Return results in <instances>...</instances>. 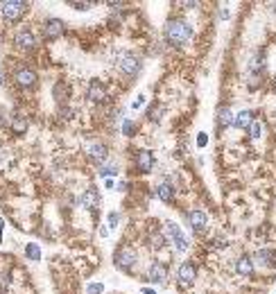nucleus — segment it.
Segmentation results:
<instances>
[{
	"mask_svg": "<svg viewBox=\"0 0 276 294\" xmlns=\"http://www.w3.org/2000/svg\"><path fill=\"white\" fill-rule=\"evenodd\" d=\"M159 114H161V106H152V109L147 111V118H150L152 122H159V120H161Z\"/></svg>",
	"mask_w": 276,
	"mask_h": 294,
	"instance_id": "28",
	"label": "nucleus"
},
{
	"mask_svg": "<svg viewBox=\"0 0 276 294\" xmlns=\"http://www.w3.org/2000/svg\"><path fill=\"white\" fill-rule=\"evenodd\" d=\"M143 104H145V95H138V98L134 100V104H131V106H134V109H141Z\"/></svg>",
	"mask_w": 276,
	"mask_h": 294,
	"instance_id": "33",
	"label": "nucleus"
},
{
	"mask_svg": "<svg viewBox=\"0 0 276 294\" xmlns=\"http://www.w3.org/2000/svg\"><path fill=\"white\" fill-rule=\"evenodd\" d=\"M208 247H213V249H226V247H229V240H226V238H222V236H217V238H213V240L208 242Z\"/></svg>",
	"mask_w": 276,
	"mask_h": 294,
	"instance_id": "23",
	"label": "nucleus"
},
{
	"mask_svg": "<svg viewBox=\"0 0 276 294\" xmlns=\"http://www.w3.org/2000/svg\"><path fill=\"white\" fill-rule=\"evenodd\" d=\"M14 43H16V48H21L25 52H32L34 48H37V36H34L32 30H21L14 36Z\"/></svg>",
	"mask_w": 276,
	"mask_h": 294,
	"instance_id": "9",
	"label": "nucleus"
},
{
	"mask_svg": "<svg viewBox=\"0 0 276 294\" xmlns=\"http://www.w3.org/2000/svg\"><path fill=\"white\" fill-rule=\"evenodd\" d=\"M188 226H190L192 233L206 231V226H208V218H206L204 210H190V213H188Z\"/></svg>",
	"mask_w": 276,
	"mask_h": 294,
	"instance_id": "10",
	"label": "nucleus"
},
{
	"mask_svg": "<svg viewBox=\"0 0 276 294\" xmlns=\"http://www.w3.org/2000/svg\"><path fill=\"white\" fill-rule=\"evenodd\" d=\"M71 7H75L77 12H89L93 7V2H71Z\"/></svg>",
	"mask_w": 276,
	"mask_h": 294,
	"instance_id": "30",
	"label": "nucleus"
},
{
	"mask_svg": "<svg viewBox=\"0 0 276 294\" xmlns=\"http://www.w3.org/2000/svg\"><path fill=\"white\" fill-rule=\"evenodd\" d=\"M163 244H165V238L161 236V233H156V236L152 233V247H154V249H161Z\"/></svg>",
	"mask_w": 276,
	"mask_h": 294,
	"instance_id": "27",
	"label": "nucleus"
},
{
	"mask_svg": "<svg viewBox=\"0 0 276 294\" xmlns=\"http://www.w3.org/2000/svg\"><path fill=\"white\" fill-rule=\"evenodd\" d=\"M154 194H156V197H159L161 202H165V204H170V202L174 200V186H170V184H161V186H156Z\"/></svg>",
	"mask_w": 276,
	"mask_h": 294,
	"instance_id": "18",
	"label": "nucleus"
},
{
	"mask_svg": "<svg viewBox=\"0 0 276 294\" xmlns=\"http://www.w3.org/2000/svg\"><path fill=\"white\" fill-rule=\"evenodd\" d=\"M271 10H274V14H276V2H274V5H271Z\"/></svg>",
	"mask_w": 276,
	"mask_h": 294,
	"instance_id": "39",
	"label": "nucleus"
},
{
	"mask_svg": "<svg viewBox=\"0 0 276 294\" xmlns=\"http://www.w3.org/2000/svg\"><path fill=\"white\" fill-rule=\"evenodd\" d=\"M116 190H118V192H125V190H127V184H125V181H120V184L116 186Z\"/></svg>",
	"mask_w": 276,
	"mask_h": 294,
	"instance_id": "35",
	"label": "nucleus"
},
{
	"mask_svg": "<svg viewBox=\"0 0 276 294\" xmlns=\"http://www.w3.org/2000/svg\"><path fill=\"white\" fill-rule=\"evenodd\" d=\"M116 66L122 75L131 80V77H136L138 72H141L143 64H141V57H136V54L129 52V50H122V52L116 54Z\"/></svg>",
	"mask_w": 276,
	"mask_h": 294,
	"instance_id": "2",
	"label": "nucleus"
},
{
	"mask_svg": "<svg viewBox=\"0 0 276 294\" xmlns=\"http://www.w3.org/2000/svg\"><path fill=\"white\" fill-rule=\"evenodd\" d=\"M118 222H120V215H118V213H109V226L116 228Z\"/></svg>",
	"mask_w": 276,
	"mask_h": 294,
	"instance_id": "31",
	"label": "nucleus"
},
{
	"mask_svg": "<svg viewBox=\"0 0 276 294\" xmlns=\"http://www.w3.org/2000/svg\"><path fill=\"white\" fill-rule=\"evenodd\" d=\"M116 172H118V170H116L113 166H111V168H100V176H113Z\"/></svg>",
	"mask_w": 276,
	"mask_h": 294,
	"instance_id": "32",
	"label": "nucleus"
},
{
	"mask_svg": "<svg viewBox=\"0 0 276 294\" xmlns=\"http://www.w3.org/2000/svg\"><path fill=\"white\" fill-rule=\"evenodd\" d=\"M0 236H3V220H0Z\"/></svg>",
	"mask_w": 276,
	"mask_h": 294,
	"instance_id": "38",
	"label": "nucleus"
},
{
	"mask_svg": "<svg viewBox=\"0 0 276 294\" xmlns=\"http://www.w3.org/2000/svg\"><path fill=\"white\" fill-rule=\"evenodd\" d=\"M165 278H168V267H165V262L154 260V262L150 265V272H147V280H150V283L161 285Z\"/></svg>",
	"mask_w": 276,
	"mask_h": 294,
	"instance_id": "12",
	"label": "nucleus"
},
{
	"mask_svg": "<svg viewBox=\"0 0 276 294\" xmlns=\"http://www.w3.org/2000/svg\"><path fill=\"white\" fill-rule=\"evenodd\" d=\"M206 142H208V136H206V134L201 132L199 136H197V145H199V147H206Z\"/></svg>",
	"mask_w": 276,
	"mask_h": 294,
	"instance_id": "34",
	"label": "nucleus"
},
{
	"mask_svg": "<svg viewBox=\"0 0 276 294\" xmlns=\"http://www.w3.org/2000/svg\"><path fill=\"white\" fill-rule=\"evenodd\" d=\"M14 80H16V84H19L21 88H34L39 77H37V72H34L32 68L23 66V68H19V70L14 72Z\"/></svg>",
	"mask_w": 276,
	"mask_h": 294,
	"instance_id": "8",
	"label": "nucleus"
},
{
	"mask_svg": "<svg viewBox=\"0 0 276 294\" xmlns=\"http://www.w3.org/2000/svg\"><path fill=\"white\" fill-rule=\"evenodd\" d=\"M165 236H168V240L174 244V249H177V252H186V249H188V238L181 233L179 224L165 222Z\"/></svg>",
	"mask_w": 276,
	"mask_h": 294,
	"instance_id": "5",
	"label": "nucleus"
},
{
	"mask_svg": "<svg viewBox=\"0 0 276 294\" xmlns=\"http://www.w3.org/2000/svg\"><path fill=\"white\" fill-rule=\"evenodd\" d=\"M122 134H125V136H134V134H136V124L131 122V120H125V122H122Z\"/></svg>",
	"mask_w": 276,
	"mask_h": 294,
	"instance_id": "26",
	"label": "nucleus"
},
{
	"mask_svg": "<svg viewBox=\"0 0 276 294\" xmlns=\"http://www.w3.org/2000/svg\"><path fill=\"white\" fill-rule=\"evenodd\" d=\"M64 30H66V25H64V20L61 18H48L46 23H43V34H46L48 41H57V38H61L64 36Z\"/></svg>",
	"mask_w": 276,
	"mask_h": 294,
	"instance_id": "7",
	"label": "nucleus"
},
{
	"mask_svg": "<svg viewBox=\"0 0 276 294\" xmlns=\"http://www.w3.org/2000/svg\"><path fill=\"white\" fill-rule=\"evenodd\" d=\"M143 294H156L154 290H143Z\"/></svg>",
	"mask_w": 276,
	"mask_h": 294,
	"instance_id": "37",
	"label": "nucleus"
},
{
	"mask_svg": "<svg viewBox=\"0 0 276 294\" xmlns=\"http://www.w3.org/2000/svg\"><path fill=\"white\" fill-rule=\"evenodd\" d=\"M136 168L141 172H152L154 170V154L150 152V150H141V152L136 154Z\"/></svg>",
	"mask_w": 276,
	"mask_h": 294,
	"instance_id": "13",
	"label": "nucleus"
},
{
	"mask_svg": "<svg viewBox=\"0 0 276 294\" xmlns=\"http://www.w3.org/2000/svg\"><path fill=\"white\" fill-rule=\"evenodd\" d=\"M177 278H179V285H181V288H190L197 278V267L192 265L190 260L181 262V265H179V272H177Z\"/></svg>",
	"mask_w": 276,
	"mask_h": 294,
	"instance_id": "6",
	"label": "nucleus"
},
{
	"mask_svg": "<svg viewBox=\"0 0 276 294\" xmlns=\"http://www.w3.org/2000/svg\"><path fill=\"white\" fill-rule=\"evenodd\" d=\"M163 36L170 46H183V43L190 41L192 28L186 23V20H179V18L168 20V25H165V30H163Z\"/></svg>",
	"mask_w": 276,
	"mask_h": 294,
	"instance_id": "1",
	"label": "nucleus"
},
{
	"mask_svg": "<svg viewBox=\"0 0 276 294\" xmlns=\"http://www.w3.org/2000/svg\"><path fill=\"white\" fill-rule=\"evenodd\" d=\"M253 258H256V262H260L262 267H265V265H267V267L276 265V254L271 252V249H258Z\"/></svg>",
	"mask_w": 276,
	"mask_h": 294,
	"instance_id": "17",
	"label": "nucleus"
},
{
	"mask_svg": "<svg viewBox=\"0 0 276 294\" xmlns=\"http://www.w3.org/2000/svg\"><path fill=\"white\" fill-rule=\"evenodd\" d=\"M30 10V2L25 0H5V2H0V14L7 23H16L25 16V12Z\"/></svg>",
	"mask_w": 276,
	"mask_h": 294,
	"instance_id": "3",
	"label": "nucleus"
},
{
	"mask_svg": "<svg viewBox=\"0 0 276 294\" xmlns=\"http://www.w3.org/2000/svg\"><path fill=\"white\" fill-rule=\"evenodd\" d=\"M86 292H89V294H102L104 292V285L102 283H91L89 288H86Z\"/></svg>",
	"mask_w": 276,
	"mask_h": 294,
	"instance_id": "29",
	"label": "nucleus"
},
{
	"mask_svg": "<svg viewBox=\"0 0 276 294\" xmlns=\"http://www.w3.org/2000/svg\"><path fill=\"white\" fill-rule=\"evenodd\" d=\"M86 95H89L91 102H104V100H107V88L102 86V82L91 80L89 82V88H86Z\"/></svg>",
	"mask_w": 276,
	"mask_h": 294,
	"instance_id": "14",
	"label": "nucleus"
},
{
	"mask_svg": "<svg viewBox=\"0 0 276 294\" xmlns=\"http://www.w3.org/2000/svg\"><path fill=\"white\" fill-rule=\"evenodd\" d=\"M183 7H186V10H192V7H197V2H183Z\"/></svg>",
	"mask_w": 276,
	"mask_h": 294,
	"instance_id": "36",
	"label": "nucleus"
},
{
	"mask_svg": "<svg viewBox=\"0 0 276 294\" xmlns=\"http://www.w3.org/2000/svg\"><path fill=\"white\" fill-rule=\"evenodd\" d=\"M274 82H276V80H274Z\"/></svg>",
	"mask_w": 276,
	"mask_h": 294,
	"instance_id": "40",
	"label": "nucleus"
},
{
	"mask_svg": "<svg viewBox=\"0 0 276 294\" xmlns=\"http://www.w3.org/2000/svg\"><path fill=\"white\" fill-rule=\"evenodd\" d=\"M251 122H253V114H251V111H240V114L235 116V120H233V124H235L238 129L251 127Z\"/></svg>",
	"mask_w": 276,
	"mask_h": 294,
	"instance_id": "19",
	"label": "nucleus"
},
{
	"mask_svg": "<svg viewBox=\"0 0 276 294\" xmlns=\"http://www.w3.org/2000/svg\"><path fill=\"white\" fill-rule=\"evenodd\" d=\"M12 127H14L19 134H23L25 129H28V122H25V118L21 114H14L12 116Z\"/></svg>",
	"mask_w": 276,
	"mask_h": 294,
	"instance_id": "22",
	"label": "nucleus"
},
{
	"mask_svg": "<svg viewBox=\"0 0 276 294\" xmlns=\"http://www.w3.org/2000/svg\"><path fill=\"white\" fill-rule=\"evenodd\" d=\"M113 262H116V267L120 272H129L131 267L138 262V254H136L134 247H129V244H125V247H120L116 252V256H113Z\"/></svg>",
	"mask_w": 276,
	"mask_h": 294,
	"instance_id": "4",
	"label": "nucleus"
},
{
	"mask_svg": "<svg viewBox=\"0 0 276 294\" xmlns=\"http://www.w3.org/2000/svg\"><path fill=\"white\" fill-rule=\"evenodd\" d=\"M100 202H102V197H100V190L98 188H86L84 194H82V206H84L86 210H91V213H95L100 206Z\"/></svg>",
	"mask_w": 276,
	"mask_h": 294,
	"instance_id": "11",
	"label": "nucleus"
},
{
	"mask_svg": "<svg viewBox=\"0 0 276 294\" xmlns=\"http://www.w3.org/2000/svg\"><path fill=\"white\" fill-rule=\"evenodd\" d=\"M260 134H262V124L260 122H251V127H249V136L256 140V138H260Z\"/></svg>",
	"mask_w": 276,
	"mask_h": 294,
	"instance_id": "24",
	"label": "nucleus"
},
{
	"mask_svg": "<svg viewBox=\"0 0 276 294\" xmlns=\"http://www.w3.org/2000/svg\"><path fill=\"white\" fill-rule=\"evenodd\" d=\"M107 156H109L107 145H102V142H93V145H89V158L102 163V161H107Z\"/></svg>",
	"mask_w": 276,
	"mask_h": 294,
	"instance_id": "16",
	"label": "nucleus"
},
{
	"mask_svg": "<svg viewBox=\"0 0 276 294\" xmlns=\"http://www.w3.org/2000/svg\"><path fill=\"white\" fill-rule=\"evenodd\" d=\"M233 114H231L226 106H222L220 111H217V122H220V127H229V124H233Z\"/></svg>",
	"mask_w": 276,
	"mask_h": 294,
	"instance_id": "20",
	"label": "nucleus"
},
{
	"mask_svg": "<svg viewBox=\"0 0 276 294\" xmlns=\"http://www.w3.org/2000/svg\"><path fill=\"white\" fill-rule=\"evenodd\" d=\"M25 254H28V258L34 262L41 260V249H39L37 242H28V244H25Z\"/></svg>",
	"mask_w": 276,
	"mask_h": 294,
	"instance_id": "21",
	"label": "nucleus"
},
{
	"mask_svg": "<svg viewBox=\"0 0 276 294\" xmlns=\"http://www.w3.org/2000/svg\"><path fill=\"white\" fill-rule=\"evenodd\" d=\"M235 272H238V276H242V278H249V276L253 274V258L251 256L238 258V262H235Z\"/></svg>",
	"mask_w": 276,
	"mask_h": 294,
	"instance_id": "15",
	"label": "nucleus"
},
{
	"mask_svg": "<svg viewBox=\"0 0 276 294\" xmlns=\"http://www.w3.org/2000/svg\"><path fill=\"white\" fill-rule=\"evenodd\" d=\"M12 285V276L10 272H0V290H7Z\"/></svg>",
	"mask_w": 276,
	"mask_h": 294,
	"instance_id": "25",
	"label": "nucleus"
}]
</instances>
